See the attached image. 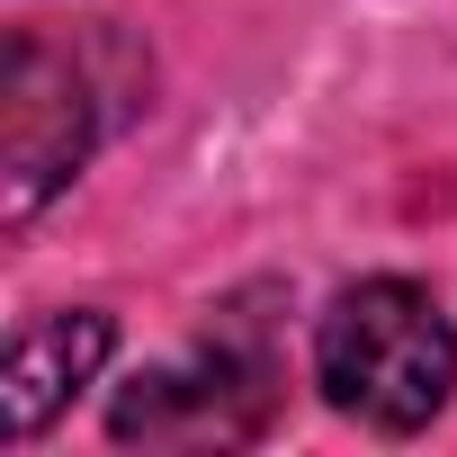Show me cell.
<instances>
[{"label":"cell","instance_id":"cell-1","mask_svg":"<svg viewBox=\"0 0 457 457\" xmlns=\"http://www.w3.org/2000/svg\"><path fill=\"white\" fill-rule=\"evenodd\" d=\"M323 395L368 430H421L457 395V323L412 278H359L314 323Z\"/></svg>","mask_w":457,"mask_h":457},{"label":"cell","instance_id":"cell-2","mask_svg":"<svg viewBox=\"0 0 457 457\" xmlns=\"http://www.w3.org/2000/svg\"><path fill=\"white\" fill-rule=\"evenodd\" d=\"M90 135H99V108L81 63L46 37H10V54H0V206H10V224H37L46 197L72 188V170L90 162Z\"/></svg>","mask_w":457,"mask_h":457},{"label":"cell","instance_id":"cell-3","mask_svg":"<svg viewBox=\"0 0 457 457\" xmlns=\"http://www.w3.org/2000/svg\"><path fill=\"white\" fill-rule=\"evenodd\" d=\"M261 421H270V368L243 350H197V359L144 368L108 412V430L144 448H234V439H261Z\"/></svg>","mask_w":457,"mask_h":457},{"label":"cell","instance_id":"cell-4","mask_svg":"<svg viewBox=\"0 0 457 457\" xmlns=\"http://www.w3.org/2000/svg\"><path fill=\"white\" fill-rule=\"evenodd\" d=\"M117 350V323L72 305V314H37L19 341H10V439H37Z\"/></svg>","mask_w":457,"mask_h":457}]
</instances>
